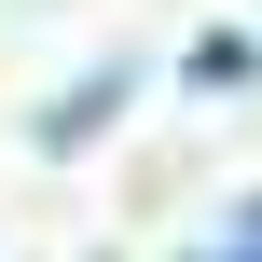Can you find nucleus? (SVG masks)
Instances as JSON below:
<instances>
[{"label": "nucleus", "mask_w": 262, "mask_h": 262, "mask_svg": "<svg viewBox=\"0 0 262 262\" xmlns=\"http://www.w3.org/2000/svg\"><path fill=\"white\" fill-rule=\"evenodd\" d=\"M193 262H262V235H235V249H193Z\"/></svg>", "instance_id": "nucleus-2"}, {"label": "nucleus", "mask_w": 262, "mask_h": 262, "mask_svg": "<svg viewBox=\"0 0 262 262\" xmlns=\"http://www.w3.org/2000/svg\"><path fill=\"white\" fill-rule=\"evenodd\" d=\"M249 69H262V55L235 41V28H207V41H193V83H249Z\"/></svg>", "instance_id": "nucleus-1"}]
</instances>
